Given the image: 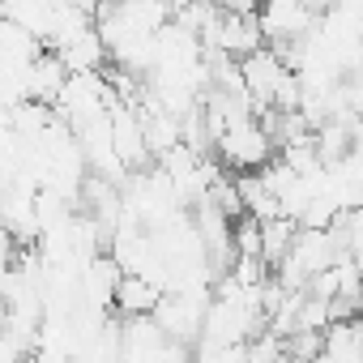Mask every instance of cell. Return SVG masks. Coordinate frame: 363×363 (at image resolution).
Instances as JSON below:
<instances>
[{"label": "cell", "instance_id": "obj_1", "mask_svg": "<svg viewBox=\"0 0 363 363\" xmlns=\"http://www.w3.org/2000/svg\"><path fill=\"white\" fill-rule=\"evenodd\" d=\"M158 299H162V291L154 286V282H145V278H137V274H120V282H116V291H111V308H116V316H154V308H158Z\"/></svg>", "mask_w": 363, "mask_h": 363}, {"label": "cell", "instance_id": "obj_2", "mask_svg": "<svg viewBox=\"0 0 363 363\" xmlns=\"http://www.w3.org/2000/svg\"><path fill=\"white\" fill-rule=\"evenodd\" d=\"M261 227V261H265V269H274L286 252H291V244H295V223L291 218H269V223H257Z\"/></svg>", "mask_w": 363, "mask_h": 363}, {"label": "cell", "instance_id": "obj_3", "mask_svg": "<svg viewBox=\"0 0 363 363\" xmlns=\"http://www.w3.org/2000/svg\"><path fill=\"white\" fill-rule=\"evenodd\" d=\"M26 363H69V354H60V350H30Z\"/></svg>", "mask_w": 363, "mask_h": 363}, {"label": "cell", "instance_id": "obj_4", "mask_svg": "<svg viewBox=\"0 0 363 363\" xmlns=\"http://www.w3.org/2000/svg\"><path fill=\"white\" fill-rule=\"evenodd\" d=\"M5 316H9V312H5V303H0V329H5Z\"/></svg>", "mask_w": 363, "mask_h": 363}, {"label": "cell", "instance_id": "obj_5", "mask_svg": "<svg viewBox=\"0 0 363 363\" xmlns=\"http://www.w3.org/2000/svg\"><path fill=\"white\" fill-rule=\"evenodd\" d=\"M252 5H261V0H252Z\"/></svg>", "mask_w": 363, "mask_h": 363}]
</instances>
